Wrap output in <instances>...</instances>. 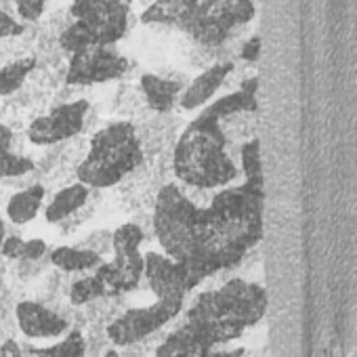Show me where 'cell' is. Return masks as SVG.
<instances>
[{"mask_svg": "<svg viewBox=\"0 0 357 357\" xmlns=\"http://www.w3.org/2000/svg\"><path fill=\"white\" fill-rule=\"evenodd\" d=\"M172 168L178 181L194 190L229 185L238 176V166L227 153V137L221 122L200 112L174 145Z\"/></svg>", "mask_w": 357, "mask_h": 357, "instance_id": "1", "label": "cell"}, {"mask_svg": "<svg viewBox=\"0 0 357 357\" xmlns=\"http://www.w3.org/2000/svg\"><path fill=\"white\" fill-rule=\"evenodd\" d=\"M265 188L238 185L215 194L206 208H200V240L248 252L263 238Z\"/></svg>", "mask_w": 357, "mask_h": 357, "instance_id": "2", "label": "cell"}, {"mask_svg": "<svg viewBox=\"0 0 357 357\" xmlns=\"http://www.w3.org/2000/svg\"><path fill=\"white\" fill-rule=\"evenodd\" d=\"M143 162V147L130 122H112L97 130L82 164L78 181L89 190H105L118 185L124 176Z\"/></svg>", "mask_w": 357, "mask_h": 357, "instance_id": "3", "label": "cell"}, {"mask_svg": "<svg viewBox=\"0 0 357 357\" xmlns=\"http://www.w3.org/2000/svg\"><path fill=\"white\" fill-rule=\"evenodd\" d=\"M132 0H74V24L59 36L66 53L74 55L93 47H114L128 32Z\"/></svg>", "mask_w": 357, "mask_h": 357, "instance_id": "4", "label": "cell"}, {"mask_svg": "<svg viewBox=\"0 0 357 357\" xmlns=\"http://www.w3.org/2000/svg\"><path fill=\"white\" fill-rule=\"evenodd\" d=\"M200 206L174 183L158 192L153 206V231L164 255L181 263L200 242Z\"/></svg>", "mask_w": 357, "mask_h": 357, "instance_id": "5", "label": "cell"}, {"mask_svg": "<svg viewBox=\"0 0 357 357\" xmlns=\"http://www.w3.org/2000/svg\"><path fill=\"white\" fill-rule=\"evenodd\" d=\"M143 240L145 234L137 223H124L112 234L114 259L103 261L95 269V275L103 284L105 296L130 292L141 284L145 267V255H141Z\"/></svg>", "mask_w": 357, "mask_h": 357, "instance_id": "6", "label": "cell"}, {"mask_svg": "<svg viewBox=\"0 0 357 357\" xmlns=\"http://www.w3.org/2000/svg\"><path fill=\"white\" fill-rule=\"evenodd\" d=\"M255 13L252 0H200L178 28L202 47H221L231 30L252 22Z\"/></svg>", "mask_w": 357, "mask_h": 357, "instance_id": "7", "label": "cell"}, {"mask_svg": "<svg viewBox=\"0 0 357 357\" xmlns=\"http://www.w3.org/2000/svg\"><path fill=\"white\" fill-rule=\"evenodd\" d=\"M183 309V303L174 301H153L145 307H130L120 317L107 326V338L114 347H130L151 336L174 319Z\"/></svg>", "mask_w": 357, "mask_h": 357, "instance_id": "8", "label": "cell"}, {"mask_svg": "<svg viewBox=\"0 0 357 357\" xmlns=\"http://www.w3.org/2000/svg\"><path fill=\"white\" fill-rule=\"evenodd\" d=\"M128 72V59L114 47H93L74 53L68 66L66 82L72 86H91L120 80Z\"/></svg>", "mask_w": 357, "mask_h": 357, "instance_id": "9", "label": "cell"}, {"mask_svg": "<svg viewBox=\"0 0 357 357\" xmlns=\"http://www.w3.org/2000/svg\"><path fill=\"white\" fill-rule=\"evenodd\" d=\"M217 296L225 317L242 330L257 326L267 313V292L261 284L234 278L217 288Z\"/></svg>", "mask_w": 357, "mask_h": 357, "instance_id": "10", "label": "cell"}, {"mask_svg": "<svg viewBox=\"0 0 357 357\" xmlns=\"http://www.w3.org/2000/svg\"><path fill=\"white\" fill-rule=\"evenodd\" d=\"M86 114H89V101L86 99H78L72 103L57 105L49 114L38 116L36 120L30 122L28 139H30V143L40 145V147L68 141V139L76 137L78 132H82L84 122H86Z\"/></svg>", "mask_w": 357, "mask_h": 357, "instance_id": "11", "label": "cell"}, {"mask_svg": "<svg viewBox=\"0 0 357 357\" xmlns=\"http://www.w3.org/2000/svg\"><path fill=\"white\" fill-rule=\"evenodd\" d=\"M143 280H147V286L155 294V301L183 303L190 292L183 267L160 252L145 255Z\"/></svg>", "mask_w": 357, "mask_h": 357, "instance_id": "12", "label": "cell"}, {"mask_svg": "<svg viewBox=\"0 0 357 357\" xmlns=\"http://www.w3.org/2000/svg\"><path fill=\"white\" fill-rule=\"evenodd\" d=\"M15 319L26 338H59L70 332V321L38 301L17 303Z\"/></svg>", "mask_w": 357, "mask_h": 357, "instance_id": "13", "label": "cell"}, {"mask_svg": "<svg viewBox=\"0 0 357 357\" xmlns=\"http://www.w3.org/2000/svg\"><path fill=\"white\" fill-rule=\"evenodd\" d=\"M234 72V63L231 61H223V63H215L208 70H204L200 76H196L192 80V84L181 93L178 97V103H181L183 109H198L204 107L215 93L223 86V82L227 80V76Z\"/></svg>", "mask_w": 357, "mask_h": 357, "instance_id": "14", "label": "cell"}, {"mask_svg": "<svg viewBox=\"0 0 357 357\" xmlns=\"http://www.w3.org/2000/svg\"><path fill=\"white\" fill-rule=\"evenodd\" d=\"M257 89H259V78H248L242 82L240 91L217 99L215 103L206 105L202 112L219 122H223L225 118H231L236 114H242V112H255L257 109Z\"/></svg>", "mask_w": 357, "mask_h": 357, "instance_id": "15", "label": "cell"}, {"mask_svg": "<svg viewBox=\"0 0 357 357\" xmlns=\"http://www.w3.org/2000/svg\"><path fill=\"white\" fill-rule=\"evenodd\" d=\"M89 196H91V190L86 185H82L80 181L59 190L51 198V202L45 206V221L51 225L68 221L72 215H76L89 202Z\"/></svg>", "mask_w": 357, "mask_h": 357, "instance_id": "16", "label": "cell"}, {"mask_svg": "<svg viewBox=\"0 0 357 357\" xmlns=\"http://www.w3.org/2000/svg\"><path fill=\"white\" fill-rule=\"evenodd\" d=\"M208 351H213V347H208L188 324H183L164 338V342L155 349V357H204Z\"/></svg>", "mask_w": 357, "mask_h": 357, "instance_id": "17", "label": "cell"}, {"mask_svg": "<svg viewBox=\"0 0 357 357\" xmlns=\"http://www.w3.org/2000/svg\"><path fill=\"white\" fill-rule=\"evenodd\" d=\"M139 84L145 103L158 114H168L178 101V97H181V84L155 74H143Z\"/></svg>", "mask_w": 357, "mask_h": 357, "instance_id": "18", "label": "cell"}, {"mask_svg": "<svg viewBox=\"0 0 357 357\" xmlns=\"http://www.w3.org/2000/svg\"><path fill=\"white\" fill-rule=\"evenodd\" d=\"M45 196L47 190L40 183L15 192L7 202V219L13 225H26L34 221L45 206Z\"/></svg>", "mask_w": 357, "mask_h": 357, "instance_id": "19", "label": "cell"}, {"mask_svg": "<svg viewBox=\"0 0 357 357\" xmlns=\"http://www.w3.org/2000/svg\"><path fill=\"white\" fill-rule=\"evenodd\" d=\"M49 261L53 267L66 273H80V271H95L103 263V257L91 248L57 246L49 252Z\"/></svg>", "mask_w": 357, "mask_h": 357, "instance_id": "20", "label": "cell"}, {"mask_svg": "<svg viewBox=\"0 0 357 357\" xmlns=\"http://www.w3.org/2000/svg\"><path fill=\"white\" fill-rule=\"evenodd\" d=\"M200 5V0H155L143 15V24H164V26H181V22Z\"/></svg>", "mask_w": 357, "mask_h": 357, "instance_id": "21", "label": "cell"}, {"mask_svg": "<svg viewBox=\"0 0 357 357\" xmlns=\"http://www.w3.org/2000/svg\"><path fill=\"white\" fill-rule=\"evenodd\" d=\"M13 130L0 122V178H15L34 170V160L17 153L13 149Z\"/></svg>", "mask_w": 357, "mask_h": 357, "instance_id": "22", "label": "cell"}, {"mask_svg": "<svg viewBox=\"0 0 357 357\" xmlns=\"http://www.w3.org/2000/svg\"><path fill=\"white\" fill-rule=\"evenodd\" d=\"M86 340L80 330H72L59 342L51 347H30L24 351V357H84Z\"/></svg>", "mask_w": 357, "mask_h": 357, "instance_id": "23", "label": "cell"}, {"mask_svg": "<svg viewBox=\"0 0 357 357\" xmlns=\"http://www.w3.org/2000/svg\"><path fill=\"white\" fill-rule=\"evenodd\" d=\"M36 68V57H22L0 68V97L17 93Z\"/></svg>", "mask_w": 357, "mask_h": 357, "instance_id": "24", "label": "cell"}, {"mask_svg": "<svg viewBox=\"0 0 357 357\" xmlns=\"http://www.w3.org/2000/svg\"><path fill=\"white\" fill-rule=\"evenodd\" d=\"M242 172L246 176L248 185L265 188V174H263V160H261V143L259 139H250L240 149Z\"/></svg>", "mask_w": 357, "mask_h": 357, "instance_id": "25", "label": "cell"}, {"mask_svg": "<svg viewBox=\"0 0 357 357\" xmlns=\"http://www.w3.org/2000/svg\"><path fill=\"white\" fill-rule=\"evenodd\" d=\"M105 296V290H103V284L99 282V278L93 273V275H84L80 280H76L70 288V301L72 305L80 307V305H89L97 298H103Z\"/></svg>", "mask_w": 357, "mask_h": 357, "instance_id": "26", "label": "cell"}, {"mask_svg": "<svg viewBox=\"0 0 357 357\" xmlns=\"http://www.w3.org/2000/svg\"><path fill=\"white\" fill-rule=\"evenodd\" d=\"M7 3H13L17 7V13L24 22H36L45 11L47 0H7Z\"/></svg>", "mask_w": 357, "mask_h": 357, "instance_id": "27", "label": "cell"}, {"mask_svg": "<svg viewBox=\"0 0 357 357\" xmlns=\"http://www.w3.org/2000/svg\"><path fill=\"white\" fill-rule=\"evenodd\" d=\"M24 32V24H20L13 15H9L3 7H0V40L20 36Z\"/></svg>", "mask_w": 357, "mask_h": 357, "instance_id": "28", "label": "cell"}, {"mask_svg": "<svg viewBox=\"0 0 357 357\" xmlns=\"http://www.w3.org/2000/svg\"><path fill=\"white\" fill-rule=\"evenodd\" d=\"M24 238L22 236H7L3 246H0V252L7 259H13V261H22V255H24Z\"/></svg>", "mask_w": 357, "mask_h": 357, "instance_id": "29", "label": "cell"}, {"mask_svg": "<svg viewBox=\"0 0 357 357\" xmlns=\"http://www.w3.org/2000/svg\"><path fill=\"white\" fill-rule=\"evenodd\" d=\"M261 49H263V45H261V38L259 36H252L246 45H244V49H242V59L244 61H257L259 57H261Z\"/></svg>", "mask_w": 357, "mask_h": 357, "instance_id": "30", "label": "cell"}, {"mask_svg": "<svg viewBox=\"0 0 357 357\" xmlns=\"http://www.w3.org/2000/svg\"><path fill=\"white\" fill-rule=\"evenodd\" d=\"M242 355H244V347H238L234 351H217V349H213L204 357H242Z\"/></svg>", "mask_w": 357, "mask_h": 357, "instance_id": "31", "label": "cell"}, {"mask_svg": "<svg viewBox=\"0 0 357 357\" xmlns=\"http://www.w3.org/2000/svg\"><path fill=\"white\" fill-rule=\"evenodd\" d=\"M5 238H7V223H5L3 215H0V246H3Z\"/></svg>", "mask_w": 357, "mask_h": 357, "instance_id": "32", "label": "cell"}, {"mask_svg": "<svg viewBox=\"0 0 357 357\" xmlns=\"http://www.w3.org/2000/svg\"><path fill=\"white\" fill-rule=\"evenodd\" d=\"M103 357H120V353L116 351V349H109V351H105V355Z\"/></svg>", "mask_w": 357, "mask_h": 357, "instance_id": "33", "label": "cell"}]
</instances>
